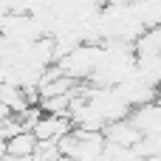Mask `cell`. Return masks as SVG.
<instances>
[{"label":"cell","mask_w":161,"mask_h":161,"mask_svg":"<svg viewBox=\"0 0 161 161\" xmlns=\"http://www.w3.org/2000/svg\"><path fill=\"white\" fill-rule=\"evenodd\" d=\"M102 54H105V45H99V42H82L79 48H74L68 57H62L57 65H59V71L68 76V79H91L93 74H96V68H99V62H102Z\"/></svg>","instance_id":"6da1fadb"},{"label":"cell","mask_w":161,"mask_h":161,"mask_svg":"<svg viewBox=\"0 0 161 161\" xmlns=\"http://www.w3.org/2000/svg\"><path fill=\"white\" fill-rule=\"evenodd\" d=\"M40 150V139L34 136V130H23L17 136H11L3 147L6 156H14V158H28V156H37Z\"/></svg>","instance_id":"7a4b0ae2"},{"label":"cell","mask_w":161,"mask_h":161,"mask_svg":"<svg viewBox=\"0 0 161 161\" xmlns=\"http://www.w3.org/2000/svg\"><path fill=\"white\" fill-rule=\"evenodd\" d=\"M139 74L150 85L161 88V54H144V57H139Z\"/></svg>","instance_id":"3957f363"}]
</instances>
